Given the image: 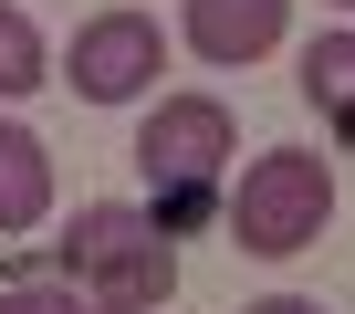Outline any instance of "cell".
<instances>
[{
	"mask_svg": "<svg viewBox=\"0 0 355 314\" xmlns=\"http://www.w3.org/2000/svg\"><path fill=\"white\" fill-rule=\"evenodd\" d=\"M63 272H73V293H84L94 314H157V304L178 293V251H167V231H157L146 210H125V199H84V210H73V231H63Z\"/></svg>",
	"mask_w": 355,
	"mask_h": 314,
	"instance_id": "6da1fadb",
	"label": "cell"
},
{
	"mask_svg": "<svg viewBox=\"0 0 355 314\" xmlns=\"http://www.w3.org/2000/svg\"><path fill=\"white\" fill-rule=\"evenodd\" d=\"M220 220H230L241 251L293 262V251H313L324 220H334V168H324V157H303V147H272V157H251V168H241V189H220Z\"/></svg>",
	"mask_w": 355,
	"mask_h": 314,
	"instance_id": "7a4b0ae2",
	"label": "cell"
},
{
	"mask_svg": "<svg viewBox=\"0 0 355 314\" xmlns=\"http://www.w3.org/2000/svg\"><path fill=\"white\" fill-rule=\"evenodd\" d=\"M230 105L220 94H167L146 126H136V168H146V189H220V168H230Z\"/></svg>",
	"mask_w": 355,
	"mask_h": 314,
	"instance_id": "3957f363",
	"label": "cell"
},
{
	"mask_svg": "<svg viewBox=\"0 0 355 314\" xmlns=\"http://www.w3.org/2000/svg\"><path fill=\"white\" fill-rule=\"evenodd\" d=\"M157 74H167V42H157L146 11H94L73 32V94L84 105H136Z\"/></svg>",
	"mask_w": 355,
	"mask_h": 314,
	"instance_id": "277c9868",
	"label": "cell"
},
{
	"mask_svg": "<svg viewBox=\"0 0 355 314\" xmlns=\"http://www.w3.org/2000/svg\"><path fill=\"white\" fill-rule=\"evenodd\" d=\"M293 32V0H189V53L199 63H261Z\"/></svg>",
	"mask_w": 355,
	"mask_h": 314,
	"instance_id": "5b68a950",
	"label": "cell"
},
{
	"mask_svg": "<svg viewBox=\"0 0 355 314\" xmlns=\"http://www.w3.org/2000/svg\"><path fill=\"white\" fill-rule=\"evenodd\" d=\"M42 210H53V147L0 115V241H11V231H42Z\"/></svg>",
	"mask_w": 355,
	"mask_h": 314,
	"instance_id": "8992f818",
	"label": "cell"
},
{
	"mask_svg": "<svg viewBox=\"0 0 355 314\" xmlns=\"http://www.w3.org/2000/svg\"><path fill=\"white\" fill-rule=\"evenodd\" d=\"M303 105L324 115V136L355 147V32H324V42L303 53Z\"/></svg>",
	"mask_w": 355,
	"mask_h": 314,
	"instance_id": "52a82bcc",
	"label": "cell"
},
{
	"mask_svg": "<svg viewBox=\"0 0 355 314\" xmlns=\"http://www.w3.org/2000/svg\"><path fill=\"white\" fill-rule=\"evenodd\" d=\"M32 84H53V53H42V32L0 0V94H32Z\"/></svg>",
	"mask_w": 355,
	"mask_h": 314,
	"instance_id": "ba28073f",
	"label": "cell"
},
{
	"mask_svg": "<svg viewBox=\"0 0 355 314\" xmlns=\"http://www.w3.org/2000/svg\"><path fill=\"white\" fill-rule=\"evenodd\" d=\"M146 220H157L167 241H189V231H209V220H220V189H157V199H146Z\"/></svg>",
	"mask_w": 355,
	"mask_h": 314,
	"instance_id": "9c48e42d",
	"label": "cell"
},
{
	"mask_svg": "<svg viewBox=\"0 0 355 314\" xmlns=\"http://www.w3.org/2000/svg\"><path fill=\"white\" fill-rule=\"evenodd\" d=\"M0 314H84V293H73V283H11Z\"/></svg>",
	"mask_w": 355,
	"mask_h": 314,
	"instance_id": "30bf717a",
	"label": "cell"
},
{
	"mask_svg": "<svg viewBox=\"0 0 355 314\" xmlns=\"http://www.w3.org/2000/svg\"><path fill=\"white\" fill-rule=\"evenodd\" d=\"M241 314H324V304H303V293H261V304H241Z\"/></svg>",
	"mask_w": 355,
	"mask_h": 314,
	"instance_id": "8fae6325",
	"label": "cell"
},
{
	"mask_svg": "<svg viewBox=\"0 0 355 314\" xmlns=\"http://www.w3.org/2000/svg\"><path fill=\"white\" fill-rule=\"evenodd\" d=\"M334 11H355V0H334Z\"/></svg>",
	"mask_w": 355,
	"mask_h": 314,
	"instance_id": "7c38bea8",
	"label": "cell"
}]
</instances>
